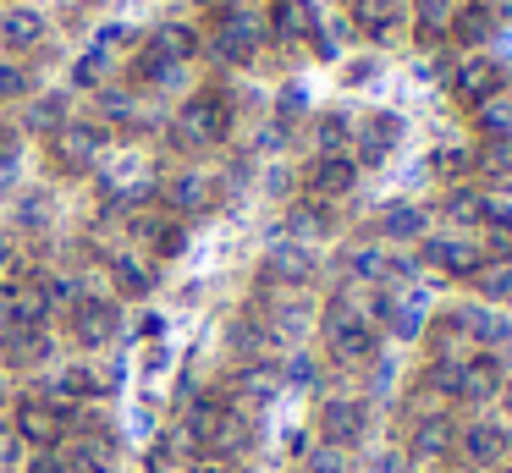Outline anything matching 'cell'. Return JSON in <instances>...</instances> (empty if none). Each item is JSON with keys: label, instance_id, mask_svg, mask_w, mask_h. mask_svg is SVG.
I'll use <instances>...</instances> for the list:
<instances>
[{"label": "cell", "instance_id": "b9f144b4", "mask_svg": "<svg viewBox=\"0 0 512 473\" xmlns=\"http://www.w3.org/2000/svg\"><path fill=\"white\" fill-rule=\"evenodd\" d=\"M61 116H67V99H39L28 110V127H61Z\"/></svg>", "mask_w": 512, "mask_h": 473}, {"label": "cell", "instance_id": "74e56055", "mask_svg": "<svg viewBox=\"0 0 512 473\" xmlns=\"http://www.w3.org/2000/svg\"><path fill=\"white\" fill-rule=\"evenodd\" d=\"M28 281V259L17 248H0V292H17Z\"/></svg>", "mask_w": 512, "mask_h": 473}, {"label": "cell", "instance_id": "f1b7e54d", "mask_svg": "<svg viewBox=\"0 0 512 473\" xmlns=\"http://www.w3.org/2000/svg\"><path fill=\"white\" fill-rule=\"evenodd\" d=\"M353 17L364 22L375 39H391V28H397V0H353Z\"/></svg>", "mask_w": 512, "mask_h": 473}, {"label": "cell", "instance_id": "5bb4252c", "mask_svg": "<svg viewBox=\"0 0 512 473\" xmlns=\"http://www.w3.org/2000/svg\"><path fill=\"white\" fill-rule=\"evenodd\" d=\"M72 336H78L83 347H105V341L116 336V308L111 303H78L72 308Z\"/></svg>", "mask_w": 512, "mask_h": 473}, {"label": "cell", "instance_id": "836d02e7", "mask_svg": "<svg viewBox=\"0 0 512 473\" xmlns=\"http://www.w3.org/2000/svg\"><path fill=\"white\" fill-rule=\"evenodd\" d=\"M171 204H177V209H204V204H210V182H204V176H177Z\"/></svg>", "mask_w": 512, "mask_h": 473}, {"label": "cell", "instance_id": "ac0fdd59", "mask_svg": "<svg viewBox=\"0 0 512 473\" xmlns=\"http://www.w3.org/2000/svg\"><path fill=\"white\" fill-rule=\"evenodd\" d=\"M397 138H402V121H397V116H375L364 132H358V160L380 165L391 149H397Z\"/></svg>", "mask_w": 512, "mask_h": 473}, {"label": "cell", "instance_id": "7c38bea8", "mask_svg": "<svg viewBox=\"0 0 512 473\" xmlns=\"http://www.w3.org/2000/svg\"><path fill=\"white\" fill-rule=\"evenodd\" d=\"M221 418H226V407L210 402V396H199V402L182 413V446L210 451V446H215V429H221Z\"/></svg>", "mask_w": 512, "mask_h": 473}, {"label": "cell", "instance_id": "4316f807", "mask_svg": "<svg viewBox=\"0 0 512 473\" xmlns=\"http://www.w3.org/2000/svg\"><path fill=\"white\" fill-rule=\"evenodd\" d=\"M386 325H391V336H402V341L424 336V297H402V303H386Z\"/></svg>", "mask_w": 512, "mask_h": 473}, {"label": "cell", "instance_id": "ab89813d", "mask_svg": "<svg viewBox=\"0 0 512 473\" xmlns=\"http://www.w3.org/2000/svg\"><path fill=\"white\" fill-rule=\"evenodd\" d=\"M325 226H331V220H325L320 204H298V209H292V231H298V237H320Z\"/></svg>", "mask_w": 512, "mask_h": 473}, {"label": "cell", "instance_id": "6da1fadb", "mask_svg": "<svg viewBox=\"0 0 512 473\" xmlns=\"http://www.w3.org/2000/svg\"><path fill=\"white\" fill-rule=\"evenodd\" d=\"M325 347H331L336 363H369L375 347H380L375 319H369L364 308H353L347 297H336L331 314H325Z\"/></svg>", "mask_w": 512, "mask_h": 473}, {"label": "cell", "instance_id": "f35d334b", "mask_svg": "<svg viewBox=\"0 0 512 473\" xmlns=\"http://www.w3.org/2000/svg\"><path fill=\"white\" fill-rule=\"evenodd\" d=\"M116 286H122L127 297H138V292H149V270L138 259H116Z\"/></svg>", "mask_w": 512, "mask_h": 473}, {"label": "cell", "instance_id": "f546056e", "mask_svg": "<svg viewBox=\"0 0 512 473\" xmlns=\"http://www.w3.org/2000/svg\"><path fill=\"white\" fill-rule=\"evenodd\" d=\"M0 33H6V44H39V39H45V17L28 11V6H17V11H6Z\"/></svg>", "mask_w": 512, "mask_h": 473}, {"label": "cell", "instance_id": "ee69618b", "mask_svg": "<svg viewBox=\"0 0 512 473\" xmlns=\"http://www.w3.org/2000/svg\"><path fill=\"white\" fill-rule=\"evenodd\" d=\"M100 72H105V55H100V50H94V55H83V61H78V83H83V88H89V83H100Z\"/></svg>", "mask_w": 512, "mask_h": 473}, {"label": "cell", "instance_id": "4fadbf2b", "mask_svg": "<svg viewBox=\"0 0 512 473\" xmlns=\"http://www.w3.org/2000/svg\"><path fill=\"white\" fill-rule=\"evenodd\" d=\"M353 182H358V165L347 160V154H320V160H314V171H309V187H314L320 198L353 193Z\"/></svg>", "mask_w": 512, "mask_h": 473}, {"label": "cell", "instance_id": "8d00e7d4", "mask_svg": "<svg viewBox=\"0 0 512 473\" xmlns=\"http://www.w3.org/2000/svg\"><path fill=\"white\" fill-rule=\"evenodd\" d=\"M474 165H479V171H490V176H507V171H512V138L485 143V149L474 154Z\"/></svg>", "mask_w": 512, "mask_h": 473}, {"label": "cell", "instance_id": "d4e9b609", "mask_svg": "<svg viewBox=\"0 0 512 473\" xmlns=\"http://www.w3.org/2000/svg\"><path fill=\"white\" fill-rule=\"evenodd\" d=\"M490 33H496V17H490V0H468V6L457 11V39H463V44H485Z\"/></svg>", "mask_w": 512, "mask_h": 473}, {"label": "cell", "instance_id": "cb8c5ba5", "mask_svg": "<svg viewBox=\"0 0 512 473\" xmlns=\"http://www.w3.org/2000/svg\"><path fill=\"white\" fill-rule=\"evenodd\" d=\"M474 281H479L485 303H512V259H485Z\"/></svg>", "mask_w": 512, "mask_h": 473}, {"label": "cell", "instance_id": "f907efd6", "mask_svg": "<svg viewBox=\"0 0 512 473\" xmlns=\"http://www.w3.org/2000/svg\"><path fill=\"white\" fill-rule=\"evenodd\" d=\"M144 369H149V374L166 369V347H149V352H144Z\"/></svg>", "mask_w": 512, "mask_h": 473}, {"label": "cell", "instance_id": "484cf974", "mask_svg": "<svg viewBox=\"0 0 512 473\" xmlns=\"http://www.w3.org/2000/svg\"><path fill=\"white\" fill-rule=\"evenodd\" d=\"M441 209H446V220H457V226H468V220H485L490 198L479 193V187H452V193L441 198Z\"/></svg>", "mask_w": 512, "mask_h": 473}, {"label": "cell", "instance_id": "7dc6e473", "mask_svg": "<svg viewBox=\"0 0 512 473\" xmlns=\"http://www.w3.org/2000/svg\"><path fill=\"white\" fill-rule=\"evenodd\" d=\"M287 380H298V385H314V358H292V363H287Z\"/></svg>", "mask_w": 512, "mask_h": 473}, {"label": "cell", "instance_id": "e0dca14e", "mask_svg": "<svg viewBox=\"0 0 512 473\" xmlns=\"http://www.w3.org/2000/svg\"><path fill=\"white\" fill-rule=\"evenodd\" d=\"M100 143H105V138H100L94 127H61V132H56V160L72 165V171H83V165L100 154Z\"/></svg>", "mask_w": 512, "mask_h": 473}, {"label": "cell", "instance_id": "816d5d0a", "mask_svg": "<svg viewBox=\"0 0 512 473\" xmlns=\"http://www.w3.org/2000/svg\"><path fill=\"white\" fill-rule=\"evenodd\" d=\"M501 407H507V418H512V374H507V385H501V396H496Z\"/></svg>", "mask_w": 512, "mask_h": 473}, {"label": "cell", "instance_id": "9a60e30c", "mask_svg": "<svg viewBox=\"0 0 512 473\" xmlns=\"http://www.w3.org/2000/svg\"><path fill=\"white\" fill-rule=\"evenodd\" d=\"M265 275H270V281H287V286H303L314 275V259L298 248V242H276L270 259H265Z\"/></svg>", "mask_w": 512, "mask_h": 473}, {"label": "cell", "instance_id": "44dd1931", "mask_svg": "<svg viewBox=\"0 0 512 473\" xmlns=\"http://www.w3.org/2000/svg\"><path fill=\"white\" fill-rule=\"evenodd\" d=\"M474 127H479V138H485V143L512 138V99H507V94L485 99V105L474 110Z\"/></svg>", "mask_w": 512, "mask_h": 473}, {"label": "cell", "instance_id": "d6a6232c", "mask_svg": "<svg viewBox=\"0 0 512 473\" xmlns=\"http://www.w3.org/2000/svg\"><path fill=\"white\" fill-rule=\"evenodd\" d=\"M347 275H353V281H380V275H386V253L380 248H353L347 253Z\"/></svg>", "mask_w": 512, "mask_h": 473}, {"label": "cell", "instance_id": "8fae6325", "mask_svg": "<svg viewBox=\"0 0 512 473\" xmlns=\"http://www.w3.org/2000/svg\"><path fill=\"white\" fill-rule=\"evenodd\" d=\"M474 336L463 330V319L457 314H446V319H435V330H430V358L435 363H468L474 358Z\"/></svg>", "mask_w": 512, "mask_h": 473}, {"label": "cell", "instance_id": "2e32d148", "mask_svg": "<svg viewBox=\"0 0 512 473\" xmlns=\"http://www.w3.org/2000/svg\"><path fill=\"white\" fill-rule=\"evenodd\" d=\"M232 347L243 352L248 363H270V358H276V347H281V336L270 325H259V319H237V325H232Z\"/></svg>", "mask_w": 512, "mask_h": 473}, {"label": "cell", "instance_id": "bcb514c9", "mask_svg": "<svg viewBox=\"0 0 512 473\" xmlns=\"http://www.w3.org/2000/svg\"><path fill=\"white\" fill-rule=\"evenodd\" d=\"M28 473H67V462H61L56 451H39V457L28 462Z\"/></svg>", "mask_w": 512, "mask_h": 473}, {"label": "cell", "instance_id": "d6986e66", "mask_svg": "<svg viewBox=\"0 0 512 473\" xmlns=\"http://www.w3.org/2000/svg\"><path fill=\"white\" fill-rule=\"evenodd\" d=\"M72 462H78L83 473H111V462H116L111 435H105V429H83L78 446H72Z\"/></svg>", "mask_w": 512, "mask_h": 473}, {"label": "cell", "instance_id": "277c9868", "mask_svg": "<svg viewBox=\"0 0 512 473\" xmlns=\"http://www.w3.org/2000/svg\"><path fill=\"white\" fill-rule=\"evenodd\" d=\"M12 429L23 435V446L56 451V446H61V435H67V413H61L56 402H39V396H28V402H17Z\"/></svg>", "mask_w": 512, "mask_h": 473}, {"label": "cell", "instance_id": "c3c4849f", "mask_svg": "<svg viewBox=\"0 0 512 473\" xmlns=\"http://www.w3.org/2000/svg\"><path fill=\"white\" fill-rule=\"evenodd\" d=\"M303 105H309V99H303V88H287V94H281V110H287V116H298Z\"/></svg>", "mask_w": 512, "mask_h": 473}, {"label": "cell", "instance_id": "e575fe53", "mask_svg": "<svg viewBox=\"0 0 512 473\" xmlns=\"http://www.w3.org/2000/svg\"><path fill=\"white\" fill-rule=\"evenodd\" d=\"M347 138H353V132H347V116H325L320 127H314V143H320V154H342Z\"/></svg>", "mask_w": 512, "mask_h": 473}, {"label": "cell", "instance_id": "f6af8a7d", "mask_svg": "<svg viewBox=\"0 0 512 473\" xmlns=\"http://www.w3.org/2000/svg\"><path fill=\"white\" fill-rule=\"evenodd\" d=\"M28 88V77L17 72V66H0V99H12V94H23Z\"/></svg>", "mask_w": 512, "mask_h": 473}, {"label": "cell", "instance_id": "d590c367", "mask_svg": "<svg viewBox=\"0 0 512 473\" xmlns=\"http://www.w3.org/2000/svg\"><path fill=\"white\" fill-rule=\"evenodd\" d=\"M430 171L446 176V182H457L463 171H474V154L468 149H441V154H430Z\"/></svg>", "mask_w": 512, "mask_h": 473}, {"label": "cell", "instance_id": "f5cc1de1", "mask_svg": "<svg viewBox=\"0 0 512 473\" xmlns=\"http://www.w3.org/2000/svg\"><path fill=\"white\" fill-rule=\"evenodd\" d=\"M446 473H479V468H463V462H457V468H446Z\"/></svg>", "mask_w": 512, "mask_h": 473}, {"label": "cell", "instance_id": "9c48e42d", "mask_svg": "<svg viewBox=\"0 0 512 473\" xmlns=\"http://www.w3.org/2000/svg\"><path fill=\"white\" fill-rule=\"evenodd\" d=\"M452 440H457L452 418H446V413H424L419 424H413L408 451H413V462H430V457H446V451H452Z\"/></svg>", "mask_w": 512, "mask_h": 473}, {"label": "cell", "instance_id": "db71d44e", "mask_svg": "<svg viewBox=\"0 0 512 473\" xmlns=\"http://www.w3.org/2000/svg\"><path fill=\"white\" fill-rule=\"evenodd\" d=\"M501 473H512V462H507V468H501Z\"/></svg>", "mask_w": 512, "mask_h": 473}, {"label": "cell", "instance_id": "3957f363", "mask_svg": "<svg viewBox=\"0 0 512 473\" xmlns=\"http://www.w3.org/2000/svg\"><path fill=\"white\" fill-rule=\"evenodd\" d=\"M364 429H369L364 396H325V402H320V446L347 451V446L364 440Z\"/></svg>", "mask_w": 512, "mask_h": 473}, {"label": "cell", "instance_id": "5b68a950", "mask_svg": "<svg viewBox=\"0 0 512 473\" xmlns=\"http://www.w3.org/2000/svg\"><path fill=\"white\" fill-rule=\"evenodd\" d=\"M501 385H507V369H501L496 352H474V358L463 363V374H457V402L468 407H485L501 396Z\"/></svg>", "mask_w": 512, "mask_h": 473}, {"label": "cell", "instance_id": "52a82bcc", "mask_svg": "<svg viewBox=\"0 0 512 473\" xmlns=\"http://www.w3.org/2000/svg\"><path fill=\"white\" fill-rule=\"evenodd\" d=\"M452 88H457V99H463L468 110H479L485 99H496V94H501V66L490 61V55H474V61L457 66Z\"/></svg>", "mask_w": 512, "mask_h": 473}, {"label": "cell", "instance_id": "7402d4cb", "mask_svg": "<svg viewBox=\"0 0 512 473\" xmlns=\"http://www.w3.org/2000/svg\"><path fill=\"white\" fill-rule=\"evenodd\" d=\"M424 209L419 204H391L386 215H380V231H386L391 242H413V237H424Z\"/></svg>", "mask_w": 512, "mask_h": 473}, {"label": "cell", "instance_id": "1f68e13d", "mask_svg": "<svg viewBox=\"0 0 512 473\" xmlns=\"http://www.w3.org/2000/svg\"><path fill=\"white\" fill-rule=\"evenodd\" d=\"M413 6H419V39H441L457 0H413Z\"/></svg>", "mask_w": 512, "mask_h": 473}, {"label": "cell", "instance_id": "4dcf8cb0", "mask_svg": "<svg viewBox=\"0 0 512 473\" xmlns=\"http://www.w3.org/2000/svg\"><path fill=\"white\" fill-rule=\"evenodd\" d=\"M155 55H160V61H171V66L188 61V55H193V33L177 28V22H171V28H160L155 33Z\"/></svg>", "mask_w": 512, "mask_h": 473}, {"label": "cell", "instance_id": "ba28073f", "mask_svg": "<svg viewBox=\"0 0 512 473\" xmlns=\"http://www.w3.org/2000/svg\"><path fill=\"white\" fill-rule=\"evenodd\" d=\"M45 352H50L45 325H6V336H0V358L12 369H34V363H45Z\"/></svg>", "mask_w": 512, "mask_h": 473}, {"label": "cell", "instance_id": "83f0119b", "mask_svg": "<svg viewBox=\"0 0 512 473\" xmlns=\"http://www.w3.org/2000/svg\"><path fill=\"white\" fill-rule=\"evenodd\" d=\"M237 391L254 396V402H270V396L281 391V369L276 363H248V369L237 374Z\"/></svg>", "mask_w": 512, "mask_h": 473}, {"label": "cell", "instance_id": "603a6c76", "mask_svg": "<svg viewBox=\"0 0 512 473\" xmlns=\"http://www.w3.org/2000/svg\"><path fill=\"white\" fill-rule=\"evenodd\" d=\"M270 22H276L281 39H303V33H314V6L309 0H276Z\"/></svg>", "mask_w": 512, "mask_h": 473}, {"label": "cell", "instance_id": "8992f818", "mask_svg": "<svg viewBox=\"0 0 512 473\" xmlns=\"http://www.w3.org/2000/svg\"><path fill=\"white\" fill-rule=\"evenodd\" d=\"M424 259L435 264V270L441 275H457V281H463V275H479V264H485V248H479V237H430L424 242Z\"/></svg>", "mask_w": 512, "mask_h": 473}, {"label": "cell", "instance_id": "681fc988", "mask_svg": "<svg viewBox=\"0 0 512 473\" xmlns=\"http://www.w3.org/2000/svg\"><path fill=\"white\" fill-rule=\"evenodd\" d=\"M12 176H17V154H12V149H6V154H0V187L12 182Z\"/></svg>", "mask_w": 512, "mask_h": 473}, {"label": "cell", "instance_id": "30bf717a", "mask_svg": "<svg viewBox=\"0 0 512 473\" xmlns=\"http://www.w3.org/2000/svg\"><path fill=\"white\" fill-rule=\"evenodd\" d=\"M226 132V105L215 94H199L188 110H182V138H193V143H215Z\"/></svg>", "mask_w": 512, "mask_h": 473}, {"label": "cell", "instance_id": "ffe728a7", "mask_svg": "<svg viewBox=\"0 0 512 473\" xmlns=\"http://www.w3.org/2000/svg\"><path fill=\"white\" fill-rule=\"evenodd\" d=\"M457 374H463V363H424L419 374V396L424 402H457Z\"/></svg>", "mask_w": 512, "mask_h": 473}, {"label": "cell", "instance_id": "60d3db41", "mask_svg": "<svg viewBox=\"0 0 512 473\" xmlns=\"http://www.w3.org/2000/svg\"><path fill=\"white\" fill-rule=\"evenodd\" d=\"M303 457H309V473H347V451H336V446H314Z\"/></svg>", "mask_w": 512, "mask_h": 473}, {"label": "cell", "instance_id": "7bdbcfd3", "mask_svg": "<svg viewBox=\"0 0 512 473\" xmlns=\"http://www.w3.org/2000/svg\"><path fill=\"white\" fill-rule=\"evenodd\" d=\"M17 462H23V435L6 424L0 429V468H17Z\"/></svg>", "mask_w": 512, "mask_h": 473}, {"label": "cell", "instance_id": "7a4b0ae2", "mask_svg": "<svg viewBox=\"0 0 512 473\" xmlns=\"http://www.w3.org/2000/svg\"><path fill=\"white\" fill-rule=\"evenodd\" d=\"M452 451H457L463 468H479V473L507 468V462H512V429L507 424H490V418H474V424L457 429Z\"/></svg>", "mask_w": 512, "mask_h": 473}]
</instances>
